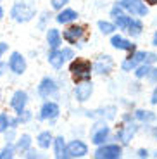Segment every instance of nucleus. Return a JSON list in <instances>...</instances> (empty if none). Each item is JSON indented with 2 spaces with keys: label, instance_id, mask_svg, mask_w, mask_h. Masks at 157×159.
<instances>
[{
  "label": "nucleus",
  "instance_id": "1",
  "mask_svg": "<svg viewBox=\"0 0 157 159\" xmlns=\"http://www.w3.org/2000/svg\"><path fill=\"white\" fill-rule=\"evenodd\" d=\"M7 16L16 24H28L38 16V7L35 0H14L7 11Z\"/></svg>",
  "mask_w": 157,
  "mask_h": 159
},
{
  "label": "nucleus",
  "instance_id": "2",
  "mask_svg": "<svg viewBox=\"0 0 157 159\" xmlns=\"http://www.w3.org/2000/svg\"><path fill=\"white\" fill-rule=\"evenodd\" d=\"M157 62V54L152 50H140V48H135V50L128 52V56L121 61L119 68L123 73H133V69L140 64H155Z\"/></svg>",
  "mask_w": 157,
  "mask_h": 159
},
{
  "label": "nucleus",
  "instance_id": "3",
  "mask_svg": "<svg viewBox=\"0 0 157 159\" xmlns=\"http://www.w3.org/2000/svg\"><path fill=\"white\" fill-rule=\"evenodd\" d=\"M61 33H62L64 43L73 45V47H78V48H81L83 43L90 38V30H88V26L87 24H79L78 21L64 26V30Z\"/></svg>",
  "mask_w": 157,
  "mask_h": 159
},
{
  "label": "nucleus",
  "instance_id": "4",
  "mask_svg": "<svg viewBox=\"0 0 157 159\" xmlns=\"http://www.w3.org/2000/svg\"><path fill=\"white\" fill-rule=\"evenodd\" d=\"M69 76L73 80V83H81V81H90L93 78V69H92V61L85 59V57H78L69 61L67 66Z\"/></svg>",
  "mask_w": 157,
  "mask_h": 159
},
{
  "label": "nucleus",
  "instance_id": "5",
  "mask_svg": "<svg viewBox=\"0 0 157 159\" xmlns=\"http://www.w3.org/2000/svg\"><path fill=\"white\" fill-rule=\"evenodd\" d=\"M88 137H90V143L95 145V147L112 140V128H110L109 121H105V119H95L93 125L88 130Z\"/></svg>",
  "mask_w": 157,
  "mask_h": 159
},
{
  "label": "nucleus",
  "instance_id": "6",
  "mask_svg": "<svg viewBox=\"0 0 157 159\" xmlns=\"http://www.w3.org/2000/svg\"><path fill=\"white\" fill-rule=\"evenodd\" d=\"M61 104L54 99H45L40 104L38 112H36V119L40 123H48V125H55V121L61 118Z\"/></svg>",
  "mask_w": 157,
  "mask_h": 159
},
{
  "label": "nucleus",
  "instance_id": "7",
  "mask_svg": "<svg viewBox=\"0 0 157 159\" xmlns=\"http://www.w3.org/2000/svg\"><path fill=\"white\" fill-rule=\"evenodd\" d=\"M140 131V125L137 121H130V123H121L116 131H112V139L116 142H119L123 147L130 145L133 142V139L137 137V133Z\"/></svg>",
  "mask_w": 157,
  "mask_h": 159
},
{
  "label": "nucleus",
  "instance_id": "8",
  "mask_svg": "<svg viewBox=\"0 0 157 159\" xmlns=\"http://www.w3.org/2000/svg\"><path fill=\"white\" fill-rule=\"evenodd\" d=\"M59 92H61V85L52 75L42 76V80H40L38 85H36V95L42 100L54 99V97L59 95Z\"/></svg>",
  "mask_w": 157,
  "mask_h": 159
},
{
  "label": "nucleus",
  "instance_id": "9",
  "mask_svg": "<svg viewBox=\"0 0 157 159\" xmlns=\"http://www.w3.org/2000/svg\"><path fill=\"white\" fill-rule=\"evenodd\" d=\"M7 71L14 76H23L26 75L28 71V61L26 56L19 50H11L9 52V57H7Z\"/></svg>",
  "mask_w": 157,
  "mask_h": 159
},
{
  "label": "nucleus",
  "instance_id": "10",
  "mask_svg": "<svg viewBox=\"0 0 157 159\" xmlns=\"http://www.w3.org/2000/svg\"><path fill=\"white\" fill-rule=\"evenodd\" d=\"M95 159H121L123 157V145L119 142H105L97 145L93 151Z\"/></svg>",
  "mask_w": 157,
  "mask_h": 159
},
{
  "label": "nucleus",
  "instance_id": "11",
  "mask_svg": "<svg viewBox=\"0 0 157 159\" xmlns=\"http://www.w3.org/2000/svg\"><path fill=\"white\" fill-rule=\"evenodd\" d=\"M7 106H9V111L14 112V114H19L21 111H24L29 106V93H28V90L16 88L11 93V97H9Z\"/></svg>",
  "mask_w": 157,
  "mask_h": 159
},
{
  "label": "nucleus",
  "instance_id": "12",
  "mask_svg": "<svg viewBox=\"0 0 157 159\" xmlns=\"http://www.w3.org/2000/svg\"><path fill=\"white\" fill-rule=\"evenodd\" d=\"M116 68V62H114L112 56L109 54H100V56L95 57V61H92V69H93V75L97 76H109L110 73Z\"/></svg>",
  "mask_w": 157,
  "mask_h": 159
},
{
  "label": "nucleus",
  "instance_id": "13",
  "mask_svg": "<svg viewBox=\"0 0 157 159\" xmlns=\"http://www.w3.org/2000/svg\"><path fill=\"white\" fill-rule=\"evenodd\" d=\"M90 154L88 143L81 139H73L66 142V159H83Z\"/></svg>",
  "mask_w": 157,
  "mask_h": 159
},
{
  "label": "nucleus",
  "instance_id": "14",
  "mask_svg": "<svg viewBox=\"0 0 157 159\" xmlns=\"http://www.w3.org/2000/svg\"><path fill=\"white\" fill-rule=\"evenodd\" d=\"M119 5L124 9V12L131 14V16H137V17H147L150 16V7L143 2V0H118Z\"/></svg>",
  "mask_w": 157,
  "mask_h": 159
},
{
  "label": "nucleus",
  "instance_id": "15",
  "mask_svg": "<svg viewBox=\"0 0 157 159\" xmlns=\"http://www.w3.org/2000/svg\"><path fill=\"white\" fill-rule=\"evenodd\" d=\"M95 92V85L93 81H81V83H74V88H73V97L78 104H85L93 97Z\"/></svg>",
  "mask_w": 157,
  "mask_h": 159
},
{
  "label": "nucleus",
  "instance_id": "16",
  "mask_svg": "<svg viewBox=\"0 0 157 159\" xmlns=\"http://www.w3.org/2000/svg\"><path fill=\"white\" fill-rule=\"evenodd\" d=\"M109 43H110V47H112L114 50H121V52H131V50H135V48H138L137 43H135L130 36L121 35L119 31H116V33L110 35Z\"/></svg>",
  "mask_w": 157,
  "mask_h": 159
},
{
  "label": "nucleus",
  "instance_id": "17",
  "mask_svg": "<svg viewBox=\"0 0 157 159\" xmlns=\"http://www.w3.org/2000/svg\"><path fill=\"white\" fill-rule=\"evenodd\" d=\"M78 19H79V12L73 7L61 9V11L55 12V16H54V21L59 24V26H67V24H71V23H76Z\"/></svg>",
  "mask_w": 157,
  "mask_h": 159
},
{
  "label": "nucleus",
  "instance_id": "18",
  "mask_svg": "<svg viewBox=\"0 0 157 159\" xmlns=\"http://www.w3.org/2000/svg\"><path fill=\"white\" fill-rule=\"evenodd\" d=\"M45 43H47V48H61L64 43L62 40V33L57 26H48L45 30Z\"/></svg>",
  "mask_w": 157,
  "mask_h": 159
},
{
  "label": "nucleus",
  "instance_id": "19",
  "mask_svg": "<svg viewBox=\"0 0 157 159\" xmlns=\"http://www.w3.org/2000/svg\"><path fill=\"white\" fill-rule=\"evenodd\" d=\"M143 31H145L143 19H141V17H137V16H131L130 23H128V26H126V30H124V35L130 36L131 40H135V38H140V36L143 35Z\"/></svg>",
  "mask_w": 157,
  "mask_h": 159
},
{
  "label": "nucleus",
  "instance_id": "20",
  "mask_svg": "<svg viewBox=\"0 0 157 159\" xmlns=\"http://www.w3.org/2000/svg\"><path fill=\"white\" fill-rule=\"evenodd\" d=\"M116 112H118V107H116V106H104V107L95 109V111H87V116L92 119L112 121V119H116Z\"/></svg>",
  "mask_w": 157,
  "mask_h": 159
},
{
  "label": "nucleus",
  "instance_id": "21",
  "mask_svg": "<svg viewBox=\"0 0 157 159\" xmlns=\"http://www.w3.org/2000/svg\"><path fill=\"white\" fill-rule=\"evenodd\" d=\"M45 59H47L48 66H50L52 69H55V71H61V69L64 68V64H66V59H64L61 48H48Z\"/></svg>",
  "mask_w": 157,
  "mask_h": 159
},
{
  "label": "nucleus",
  "instance_id": "22",
  "mask_svg": "<svg viewBox=\"0 0 157 159\" xmlns=\"http://www.w3.org/2000/svg\"><path fill=\"white\" fill-rule=\"evenodd\" d=\"M133 119L137 121L138 125H154L157 121V114L152 111V109H141V107H138V109H135L133 111Z\"/></svg>",
  "mask_w": 157,
  "mask_h": 159
},
{
  "label": "nucleus",
  "instance_id": "23",
  "mask_svg": "<svg viewBox=\"0 0 157 159\" xmlns=\"http://www.w3.org/2000/svg\"><path fill=\"white\" fill-rule=\"evenodd\" d=\"M52 140H54V133L52 130H40L35 137V145L40 149V151H50L52 149Z\"/></svg>",
  "mask_w": 157,
  "mask_h": 159
},
{
  "label": "nucleus",
  "instance_id": "24",
  "mask_svg": "<svg viewBox=\"0 0 157 159\" xmlns=\"http://www.w3.org/2000/svg\"><path fill=\"white\" fill-rule=\"evenodd\" d=\"M33 143H35V139H33L31 133H28V131L19 133L17 139H16V142H14V147H16V151H17V156H21L24 151H28Z\"/></svg>",
  "mask_w": 157,
  "mask_h": 159
},
{
  "label": "nucleus",
  "instance_id": "25",
  "mask_svg": "<svg viewBox=\"0 0 157 159\" xmlns=\"http://www.w3.org/2000/svg\"><path fill=\"white\" fill-rule=\"evenodd\" d=\"M52 151H54L55 159H66V137L64 135H54Z\"/></svg>",
  "mask_w": 157,
  "mask_h": 159
},
{
  "label": "nucleus",
  "instance_id": "26",
  "mask_svg": "<svg viewBox=\"0 0 157 159\" xmlns=\"http://www.w3.org/2000/svg\"><path fill=\"white\" fill-rule=\"evenodd\" d=\"M97 30L100 35L104 36H110L112 33L118 31V28H116V24L112 23V19H100L97 21Z\"/></svg>",
  "mask_w": 157,
  "mask_h": 159
},
{
  "label": "nucleus",
  "instance_id": "27",
  "mask_svg": "<svg viewBox=\"0 0 157 159\" xmlns=\"http://www.w3.org/2000/svg\"><path fill=\"white\" fill-rule=\"evenodd\" d=\"M54 17V14L48 11H43V12H38V16L35 17V26L36 30H40V31H45V30L48 28V23H50V19Z\"/></svg>",
  "mask_w": 157,
  "mask_h": 159
},
{
  "label": "nucleus",
  "instance_id": "28",
  "mask_svg": "<svg viewBox=\"0 0 157 159\" xmlns=\"http://www.w3.org/2000/svg\"><path fill=\"white\" fill-rule=\"evenodd\" d=\"M17 157V151L14 143H4L0 145V159H14Z\"/></svg>",
  "mask_w": 157,
  "mask_h": 159
},
{
  "label": "nucleus",
  "instance_id": "29",
  "mask_svg": "<svg viewBox=\"0 0 157 159\" xmlns=\"http://www.w3.org/2000/svg\"><path fill=\"white\" fill-rule=\"evenodd\" d=\"M17 119H19V125L21 126H26V125H31L33 119H35V112L31 111V109H24V111H21L19 114H16Z\"/></svg>",
  "mask_w": 157,
  "mask_h": 159
},
{
  "label": "nucleus",
  "instance_id": "30",
  "mask_svg": "<svg viewBox=\"0 0 157 159\" xmlns=\"http://www.w3.org/2000/svg\"><path fill=\"white\" fill-rule=\"evenodd\" d=\"M17 135H19V128H7V130L0 135V140L4 143H14L17 139Z\"/></svg>",
  "mask_w": 157,
  "mask_h": 159
},
{
  "label": "nucleus",
  "instance_id": "31",
  "mask_svg": "<svg viewBox=\"0 0 157 159\" xmlns=\"http://www.w3.org/2000/svg\"><path fill=\"white\" fill-rule=\"evenodd\" d=\"M152 66H154V64H140V66H137V68L133 69L135 78H137V80H145Z\"/></svg>",
  "mask_w": 157,
  "mask_h": 159
},
{
  "label": "nucleus",
  "instance_id": "32",
  "mask_svg": "<svg viewBox=\"0 0 157 159\" xmlns=\"http://www.w3.org/2000/svg\"><path fill=\"white\" fill-rule=\"evenodd\" d=\"M11 114L12 112H9V111H0V135L7 128H11Z\"/></svg>",
  "mask_w": 157,
  "mask_h": 159
},
{
  "label": "nucleus",
  "instance_id": "33",
  "mask_svg": "<svg viewBox=\"0 0 157 159\" xmlns=\"http://www.w3.org/2000/svg\"><path fill=\"white\" fill-rule=\"evenodd\" d=\"M21 157H24V159H40L42 157V151H40L38 147H35V145H31L28 151H24L23 154H21Z\"/></svg>",
  "mask_w": 157,
  "mask_h": 159
},
{
  "label": "nucleus",
  "instance_id": "34",
  "mask_svg": "<svg viewBox=\"0 0 157 159\" xmlns=\"http://www.w3.org/2000/svg\"><path fill=\"white\" fill-rule=\"evenodd\" d=\"M61 52H62L66 62H69L71 59H74V57H76V50H74L73 45H62V47H61Z\"/></svg>",
  "mask_w": 157,
  "mask_h": 159
},
{
  "label": "nucleus",
  "instance_id": "35",
  "mask_svg": "<svg viewBox=\"0 0 157 159\" xmlns=\"http://www.w3.org/2000/svg\"><path fill=\"white\" fill-rule=\"evenodd\" d=\"M48 2H50V9L54 12H57V11H61V9L69 5V0H48Z\"/></svg>",
  "mask_w": 157,
  "mask_h": 159
},
{
  "label": "nucleus",
  "instance_id": "36",
  "mask_svg": "<svg viewBox=\"0 0 157 159\" xmlns=\"http://www.w3.org/2000/svg\"><path fill=\"white\" fill-rule=\"evenodd\" d=\"M145 80L149 81V83H152V85L157 83V66H155V64H154L152 68H150V71H149V75H147Z\"/></svg>",
  "mask_w": 157,
  "mask_h": 159
},
{
  "label": "nucleus",
  "instance_id": "37",
  "mask_svg": "<svg viewBox=\"0 0 157 159\" xmlns=\"http://www.w3.org/2000/svg\"><path fill=\"white\" fill-rule=\"evenodd\" d=\"M135 156H137L138 159H147V157H150V151L147 147H140V149H137Z\"/></svg>",
  "mask_w": 157,
  "mask_h": 159
},
{
  "label": "nucleus",
  "instance_id": "38",
  "mask_svg": "<svg viewBox=\"0 0 157 159\" xmlns=\"http://www.w3.org/2000/svg\"><path fill=\"white\" fill-rule=\"evenodd\" d=\"M7 52H11V43H7L5 40H0V56H5Z\"/></svg>",
  "mask_w": 157,
  "mask_h": 159
},
{
  "label": "nucleus",
  "instance_id": "39",
  "mask_svg": "<svg viewBox=\"0 0 157 159\" xmlns=\"http://www.w3.org/2000/svg\"><path fill=\"white\" fill-rule=\"evenodd\" d=\"M130 121H135L133 119V112L131 111H126L121 114V123H130Z\"/></svg>",
  "mask_w": 157,
  "mask_h": 159
},
{
  "label": "nucleus",
  "instance_id": "40",
  "mask_svg": "<svg viewBox=\"0 0 157 159\" xmlns=\"http://www.w3.org/2000/svg\"><path fill=\"white\" fill-rule=\"evenodd\" d=\"M150 104H152V106H157V83L154 85L152 93H150Z\"/></svg>",
  "mask_w": 157,
  "mask_h": 159
},
{
  "label": "nucleus",
  "instance_id": "41",
  "mask_svg": "<svg viewBox=\"0 0 157 159\" xmlns=\"http://www.w3.org/2000/svg\"><path fill=\"white\" fill-rule=\"evenodd\" d=\"M21 125H19V119H17V116L12 112L11 114V128H19Z\"/></svg>",
  "mask_w": 157,
  "mask_h": 159
},
{
  "label": "nucleus",
  "instance_id": "42",
  "mask_svg": "<svg viewBox=\"0 0 157 159\" xmlns=\"http://www.w3.org/2000/svg\"><path fill=\"white\" fill-rule=\"evenodd\" d=\"M5 73H7V62L4 59H0V78L5 76Z\"/></svg>",
  "mask_w": 157,
  "mask_h": 159
},
{
  "label": "nucleus",
  "instance_id": "43",
  "mask_svg": "<svg viewBox=\"0 0 157 159\" xmlns=\"http://www.w3.org/2000/svg\"><path fill=\"white\" fill-rule=\"evenodd\" d=\"M150 43H152V47H157V28L154 30V35H152V42H150Z\"/></svg>",
  "mask_w": 157,
  "mask_h": 159
},
{
  "label": "nucleus",
  "instance_id": "44",
  "mask_svg": "<svg viewBox=\"0 0 157 159\" xmlns=\"http://www.w3.org/2000/svg\"><path fill=\"white\" fill-rule=\"evenodd\" d=\"M5 14H7V12H5V9H4V5L0 4V23H2V21L5 19Z\"/></svg>",
  "mask_w": 157,
  "mask_h": 159
},
{
  "label": "nucleus",
  "instance_id": "45",
  "mask_svg": "<svg viewBox=\"0 0 157 159\" xmlns=\"http://www.w3.org/2000/svg\"><path fill=\"white\" fill-rule=\"evenodd\" d=\"M149 7H157V0H143Z\"/></svg>",
  "mask_w": 157,
  "mask_h": 159
},
{
  "label": "nucleus",
  "instance_id": "46",
  "mask_svg": "<svg viewBox=\"0 0 157 159\" xmlns=\"http://www.w3.org/2000/svg\"><path fill=\"white\" fill-rule=\"evenodd\" d=\"M2 100H4V93H2V88H0V106H2Z\"/></svg>",
  "mask_w": 157,
  "mask_h": 159
},
{
  "label": "nucleus",
  "instance_id": "47",
  "mask_svg": "<svg viewBox=\"0 0 157 159\" xmlns=\"http://www.w3.org/2000/svg\"><path fill=\"white\" fill-rule=\"evenodd\" d=\"M152 133H154V139H155V140H157V126H155V128H154V131H152Z\"/></svg>",
  "mask_w": 157,
  "mask_h": 159
},
{
  "label": "nucleus",
  "instance_id": "48",
  "mask_svg": "<svg viewBox=\"0 0 157 159\" xmlns=\"http://www.w3.org/2000/svg\"><path fill=\"white\" fill-rule=\"evenodd\" d=\"M152 156H154V157H157V149L154 151V154H152Z\"/></svg>",
  "mask_w": 157,
  "mask_h": 159
},
{
  "label": "nucleus",
  "instance_id": "49",
  "mask_svg": "<svg viewBox=\"0 0 157 159\" xmlns=\"http://www.w3.org/2000/svg\"><path fill=\"white\" fill-rule=\"evenodd\" d=\"M2 2H4V0H0V4H2Z\"/></svg>",
  "mask_w": 157,
  "mask_h": 159
},
{
  "label": "nucleus",
  "instance_id": "50",
  "mask_svg": "<svg viewBox=\"0 0 157 159\" xmlns=\"http://www.w3.org/2000/svg\"><path fill=\"white\" fill-rule=\"evenodd\" d=\"M2 57H4V56H0V59H2Z\"/></svg>",
  "mask_w": 157,
  "mask_h": 159
}]
</instances>
